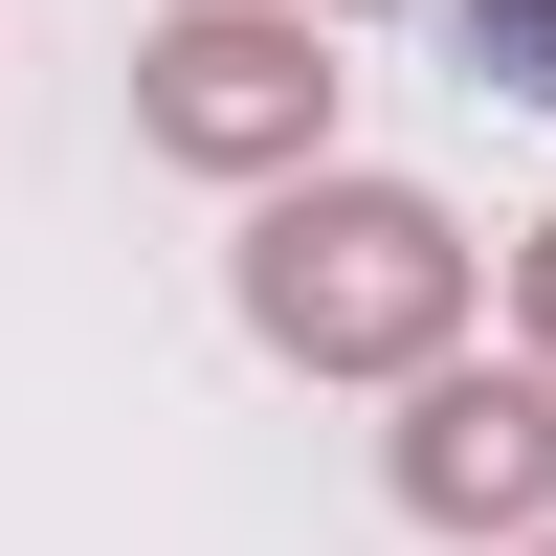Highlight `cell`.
<instances>
[{"instance_id": "cell-2", "label": "cell", "mask_w": 556, "mask_h": 556, "mask_svg": "<svg viewBox=\"0 0 556 556\" xmlns=\"http://www.w3.org/2000/svg\"><path fill=\"white\" fill-rule=\"evenodd\" d=\"M134 112H156V156H223V178H267V156H312L334 67H312L290 23H245V0H201V23L134 67Z\"/></svg>"}, {"instance_id": "cell-3", "label": "cell", "mask_w": 556, "mask_h": 556, "mask_svg": "<svg viewBox=\"0 0 556 556\" xmlns=\"http://www.w3.org/2000/svg\"><path fill=\"white\" fill-rule=\"evenodd\" d=\"M534 490H556V379H424L401 513H534Z\"/></svg>"}, {"instance_id": "cell-4", "label": "cell", "mask_w": 556, "mask_h": 556, "mask_svg": "<svg viewBox=\"0 0 556 556\" xmlns=\"http://www.w3.org/2000/svg\"><path fill=\"white\" fill-rule=\"evenodd\" d=\"M534 334H556V223H534Z\"/></svg>"}, {"instance_id": "cell-1", "label": "cell", "mask_w": 556, "mask_h": 556, "mask_svg": "<svg viewBox=\"0 0 556 556\" xmlns=\"http://www.w3.org/2000/svg\"><path fill=\"white\" fill-rule=\"evenodd\" d=\"M445 312H468V245H445V201H401V178H312V201L245 223V334L312 356V379H379Z\"/></svg>"}]
</instances>
